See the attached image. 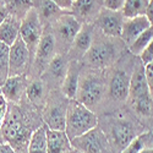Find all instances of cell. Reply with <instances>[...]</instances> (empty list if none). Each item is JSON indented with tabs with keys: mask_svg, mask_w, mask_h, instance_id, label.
<instances>
[{
	"mask_svg": "<svg viewBox=\"0 0 153 153\" xmlns=\"http://www.w3.org/2000/svg\"><path fill=\"white\" fill-rule=\"evenodd\" d=\"M124 1L125 0H103V5L105 9L120 11L124 5Z\"/></svg>",
	"mask_w": 153,
	"mask_h": 153,
	"instance_id": "1f68e13d",
	"label": "cell"
},
{
	"mask_svg": "<svg viewBox=\"0 0 153 153\" xmlns=\"http://www.w3.org/2000/svg\"><path fill=\"white\" fill-rule=\"evenodd\" d=\"M114 56V48L110 44L107 43H96L91 45V48L88 49V52L85 54L86 61L92 66L102 68L105 66L113 60Z\"/></svg>",
	"mask_w": 153,
	"mask_h": 153,
	"instance_id": "5bb4252c",
	"label": "cell"
},
{
	"mask_svg": "<svg viewBox=\"0 0 153 153\" xmlns=\"http://www.w3.org/2000/svg\"><path fill=\"white\" fill-rule=\"evenodd\" d=\"M0 94H1V85H0Z\"/></svg>",
	"mask_w": 153,
	"mask_h": 153,
	"instance_id": "ab89813d",
	"label": "cell"
},
{
	"mask_svg": "<svg viewBox=\"0 0 153 153\" xmlns=\"http://www.w3.org/2000/svg\"><path fill=\"white\" fill-rule=\"evenodd\" d=\"M54 49H55V38L52 33L44 32L39 39V43L37 45L36 49V69L44 71L48 66V64L50 60L53 59L54 54Z\"/></svg>",
	"mask_w": 153,
	"mask_h": 153,
	"instance_id": "30bf717a",
	"label": "cell"
},
{
	"mask_svg": "<svg viewBox=\"0 0 153 153\" xmlns=\"http://www.w3.org/2000/svg\"><path fill=\"white\" fill-rule=\"evenodd\" d=\"M130 77L123 70L114 72L110 81V97L114 100L123 102L129 97Z\"/></svg>",
	"mask_w": 153,
	"mask_h": 153,
	"instance_id": "2e32d148",
	"label": "cell"
},
{
	"mask_svg": "<svg viewBox=\"0 0 153 153\" xmlns=\"http://www.w3.org/2000/svg\"><path fill=\"white\" fill-rule=\"evenodd\" d=\"M104 86L99 77L93 75L86 76L83 80L79 82L77 93H76V100L90 108L97 104L103 96Z\"/></svg>",
	"mask_w": 153,
	"mask_h": 153,
	"instance_id": "8992f818",
	"label": "cell"
},
{
	"mask_svg": "<svg viewBox=\"0 0 153 153\" xmlns=\"http://www.w3.org/2000/svg\"><path fill=\"white\" fill-rule=\"evenodd\" d=\"M9 54L10 47L0 42V85H3L9 77Z\"/></svg>",
	"mask_w": 153,
	"mask_h": 153,
	"instance_id": "484cf974",
	"label": "cell"
},
{
	"mask_svg": "<svg viewBox=\"0 0 153 153\" xmlns=\"http://www.w3.org/2000/svg\"><path fill=\"white\" fill-rule=\"evenodd\" d=\"M140 153H153V148H143Z\"/></svg>",
	"mask_w": 153,
	"mask_h": 153,
	"instance_id": "f35d334b",
	"label": "cell"
},
{
	"mask_svg": "<svg viewBox=\"0 0 153 153\" xmlns=\"http://www.w3.org/2000/svg\"><path fill=\"white\" fill-rule=\"evenodd\" d=\"M30 58L28 47L19 36L16 41L10 45L9 54V76L21 75Z\"/></svg>",
	"mask_w": 153,
	"mask_h": 153,
	"instance_id": "ba28073f",
	"label": "cell"
},
{
	"mask_svg": "<svg viewBox=\"0 0 153 153\" xmlns=\"http://www.w3.org/2000/svg\"><path fill=\"white\" fill-rule=\"evenodd\" d=\"M145 75H146V80H147V83H148L151 98L153 99V62H151V64H148V65L145 66Z\"/></svg>",
	"mask_w": 153,
	"mask_h": 153,
	"instance_id": "4dcf8cb0",
	"label": "cell"
},
{
	"mask_svg": "<svg viewBox=\"0 0 153 153\" xmlns=\"http://www.w3.org/2000/svg\"><path fill=\"white\" fill-rule=\"evenodd\" d=\"M79 82H80V74H79V69H77V64L71 62V64H69L66 75L61 83V91L68 99L76 98Z\"/></svg>",
	"mask_w": 153,
	"mask_h": 153,
	"instance_id": "d6986e66",
	"label": "cell"
},
{
	"mask_svg": "<svg viewBox=\"0 0 153 153\" xmlns=\"http://www.w3.org/2000/svg\"><path fill=\"white\" fill-rule=\"evenodd\" d=\"M7 16H9V10L4 5H0V23H1Z\"/></svg>",
	"mask_w": 153,
	"mask_h": 153,
	"instance_id": "74e56055",
	"label": "cell"
},
{
	"mask_svg": "<svg viewBox=\"0 0 153 153\" xmlns=\"http://www.w3.org/2000/svg\"><path fill=\"white\" fill-rule=\"evenodd\" d=\"M153 39V26L148 27L146 31H143L136 39L129 45V50L134 55H138L143 52V49L148 45V43Z\"/></svg>",
	"mask_w": 153,
	"mask_h": 153,
	"instance_id": "d4e9b609",
	"label": "cell"
},
{
	"mask_svg": "<svg viewBox=\"0 0 153 153\" xmlns=\"http://www.w3.org/2000/svg\"><path fill=\"white\" fill-rule=\"evenodd\" d=\"M151 26H152L151 22L148 21V19L145 15L130 17V19H124L120 37L124 41V43L129 47L140 34Z\"/></svg>",
	"mask_w": 153,
	"mask_h": 153,
	"instance_id": "8fae6325",
	"label": "cell"
},
{
	"mask_svg": "<svg viewBox=\"0 0 153 153\" xmlns=\"http://www.w3.org/2000/svg\"><path fill=\"white\" fill-rule=\"evenodd\" d=\"M66 108H68V104L65 105L62 103H56V102L47 105L43 113V119L48 129L65 131Z\"/></svg>",
	"mask_w": 153,
	"mask_h": 153,
	"instance_id": "4fadbf2b",
	"label": "cell"
},
{
	"mask_svg": "<svg viewBox=\"0 0 153 153\" xmlns=\"http://www.w3.org/2000/svg\"><path fill=\"white\" fill-rule=\"evenodd\" d=\"M6 113H7V100L4 98L3 94H0V129H1V125L6 117Z\"/></svg>",
	"mask_w": 153,
	"mask_h": 153,
	"instance_id": "836d02e7",
	"label": "cell"
},
{
	"mask_svg": "<svg viewBox=\"0 0 153 153\" xmlns=\"http://www.w3.org/2000/svg\"><path fill=\"white\" fill-rule=\"evenodd\" d=\"M28 153H48L47 126H41L31 135L28 142Z\"/></svg>",
	"mask_w": 153,
	"mask_h": 153,
	"instance_id": "7402d4cb",
	"label": "cell"
},
{
	"mask_svg": "<svg viewBox=\"0 0 153 153\" xmlns=\"http://www.w3.org/2000/svg\"><path fill=\"white\" fill-rule=\"evenodd\" d=\"M127 98H130L132 107L138 114H141V115L149 114L152 98L145 75V66L142 64L135 68L130 77V88Z\"/></svg>",
	"mask_w": 153,
	"mask_h": 153,
	"instance_id": "7a4b0ae2",
	"label": "cell"
},
{
	"mask_svg": "<svg viewBox=\"0 0 153 153\" xmlns=\"http://www.w3.org/2000/svg\"><path fill=\"white\" fill-rule=\"evenodd\" d=\"M62 10L55 4L52 0H43L41 5V16L45 20H50L53 17H59L60 12Z\"/></svg>",
	"mask_w": 153,
	"mask_h": 153,
	"instance_id": "83f0119b",
	"label": "cell"
},
{
	"mask_svg": "<svg viewBox=\"0 0 153 153\" xmlns=\"http://www.w3.org/2000/svg\"><path fill=\"white\" fill-rule=\"evenodd\" d=\"M20 26H21V21H19L15 16L9 15L0 23V42H3L10 47L20 36Z\"/></svg>",
	"mask_w": 153,
	"mask_h": 153,
	"instance_id": "44dd1931",
	"label": "cell"
},
{
	"mask_svg": "<svg viewBox=\"0 0 153 153\" xmlns=\"http://www.w3.org/2000/svg\"><path fill=\"white\" fill-rule=\"evenodd\" d=\"M70 140L65 131L50 130L47 127V147L48 153H65L70 149Z\"/></svg>",
	"mask_w": 153,
	"mask_h": 153,
	"instance_id": "ac0fdd59",
	"label": "cell"
},
{
	"mask_svg": "<svg viewBox=\"0 0 153 153\" xmlns=\"http://www.w3.org/2000/svg\"><path fill=\"white\" fill-rule=\"evenodd\" d=\"M145 16L148 19V21L151 22V25L153 26V0H149V1H148L147 9H146V12H145Z\"/></svg>",
	"mask_w": 153,
	"mask_h": 153,
	"instance_id": "d590c367",
	"label": "cell"
},
{
	"mask_svg": "<svg viewBox=\"0 0 153 153\" xmlns=\"http://www.w3.org/2000/svg\"><path fill=\"white\" fill-rule=\"evenodd\" d=\"M42 34H43V30H42L39 14H38L37 10L31 7L25 14V17L21 21V26H20V37L28 47L30 53L31 50H33L36 53L37 45L39 43Z\"/></svg>",
	"mask_w": 153,
	"mask_h": 153,
	"instance_id": "277c9868",
	"label": "cell"
},
{
	"mask_svg": "<svg viewBox=\"0 0 153 153\" xmlns=\"http://www.w3.org/2000/svg\"><path fill=\"white\" fill-rule=\"evenodd\" d=\"M0 153H16V152L9 142H5V143H0Z\"/></svg>",
	"mask_w": 153,
	"mask_h": 153,
	"instance_id": "8d00e7d4",
	"label": "cell"
},
{
	"mask_svg": "<svg viewBox=\"0 0 153 153\" xmlns=\"http://www.w3.org/2000/svg\"><path fill=\"white\" fill-rule=\"evenodd\" d=\"M136 137V132L131 123L117 119L111 124V130H110V138L117 148H125L132 140Z\"/></svg>",
	"mask_w": 153,
	"mask_h": 153,
	"instance_id": "7c38bea8",
	"label": "cell"
},
{
	"mask_svg": "<svg viewBox=\"0 0 153 153\" xmlns=\"http://www.w3.org/2000/svg\"><path fill=\"white\" fill-rule=\"evenodd\" d=\"M3 127V136L6 141L14 147V146H20V147H26V142H30V134L26 130V127L23 126L20 114L16 111H11L9 118L4 119V123L1 125Z\"/></svg>",
	"mask_w": 153,
	"mask_h": 153,
	"instance_id": "5b68a950",
	"label": "cell"
},
{
	"mask_svg": "<svg viewBox=\"0 0 153 153\" xmlns=\"http://www.w3.org/2000/svg\"><path fill=\"white\" fill-rule=\"evenodd\" d=\"M11 4L14 7L25 10L27 12L32 7V0H11Z\"/></svg>",
	"mask_w": 153,
	"mask_h": 153,
	"instance_id": "d6a6232c",
	"label": "cell"
},
{
	"mask_svg": "<svg viewBox=\"0 0 153 153\" xmlns=\"http://www.w3.org/2000/svg\"><path fill=\"white\" fill-rule=\"evenodd\" d=\"M98 125V119L94 113L76 99H69L66 108L65 134L71 141Z\"/></svg>",
	"mask_w": 153,
	"mask_h": 153,
	"instance_id": "6da1fadb",
	"label": "cell"
},
{
	"mask_svg": "<svg viewBox=\"0 0 153 153\" xmlns=\"http://www.w3.org/2000/svg\"><path fill=\"white\" fill-rule=\"evenodd\" d=\"M70 143L82 153H109V140L98 126L79 137L72 138Z\"/></svg>",
	"mask_w": 153,
	"mask_h": 153,
	"instance_id": "3957f363",
	"label": "cell"
},
{
	"mask_svg": "<svg viewBox=\"0 0 153 153\" xmlns=\"http://www.w3.org/2000/svg\"><path fill=\"white\" fill-rule=\"evenodd\" d=\"M124 16L120 11L103 9L99 11L98 16L96 17V23L99 30L108 37H120Z\"/></svg>",
	"mask_w": 153,
	"mask_h": 153,
	"instance_id": "52a82bcc",
	"label": "cell"
},
{
	"mask_svg": "<svg viewBox=\"0 0 153 153\" xmlns=\"http://www.w3.org/2000/svg\"><path fill=\"white\" fill-rule=\"evenodd\" d=\"M52 1L55 3L61 10H70L74 4V0H52Z\"/></svg>",
	"mask_w": 153,
	"mask_h": 153,
	"instance_id": "e575fe53",
	"label": "cell"
},
{
	"mask_svg": "<svg viewBox=\"0 0 153 153\" xmlns=\"http://www.w3.org/2000/svg\"><path fill=\"white\" fill-rule=\"evenodd\" d=\"M26 90V79L22 75L9 76L1 85V94L9 102H20L23 91Z\"/></svg>",
	"mask_w": 153,
	"mask_h": 153,
	"instance_id": "9a60e30c",
	"label": "cell"
},
{
	"mask_svg": "<svg viewBox=\"0 0 153 153\" xmlns=\"http://www.w3.org/2000/svg\"><path fill=\"white\" fill-rule=\"evenodd\" d=\"M27 90V97L31 102L33 103H39V100L43 98V94H44V86H43V82L39 81V80H36V81H32L28 87L26 88Z\"/></svg>",
	"mask_w": 153,
	"mask_h": 153,
	"instance_id": "4316f807",
	"label": "cell"
},
{
	"mask_svg": "<svg viewBox=\"0 0 153 153\" xmlns=\"http://www.w3.org/2000/svg\"><path fill=\"white\" fill-rule=\"evenodd\" d=\"M149 0H125L120 10L125 19L145 15Z\"/></svg>",
	"mask_w": 153,
	"mask_h": 153,
	"instance_id": "603a6c76",
	"label": "cell"
},
{
	"mask_svg": "<svg viewBox=\"0 0 153 153\" xmlns=\"http://www.w3.org/2000/svg\"><path fill=\"white\" fill-rule=\"evenodd\" d=\"M93 43V30L90 25L82 23V27L72 41V52L76 56H85Z\"/></svg>",
	"mask_w": 153,
	"mask_h": 153,
	"instance_id": "e0dca14e",
	"label": "cell"
},
{
	"mask_svg": "<svg viewBox=\"0 0 153 153\" xmlns=\"http://www.w3.org/2000/svg\"><path fill=\"white\" fill-rule=\"evenodd\" d=\"M140 58H141V64L143 66H146V65H148V64L153 62V39L143 49V52L140 54Z\"/></svg>",
	"mask_w": 153,
	"mask_h": 153,
	"instance_id": "f546056e",
	"label": "cell"
},
{
	"mask_svg": "<svg viewBox=\"0 0 153 153\" xmlns=\"http://www.w3.org/2000/svg\"><path fill=\"white\" fill-rule=\"evenodd\" d=\"M68 68H69V64L66 62L65 58L60 54H55L53 59L50 60V62L48 64L45 70L53 77V80H59V79L64 80L66 71H68Z\"/></svg>",
	"mask_w": 153,
	"mask_h": 153,
	"instance_id": "cb8c5ba5",
	"label": "cell"
},
{
	"mask_svg": "<svg viewBox=\"0 0 153 153\" xmlns=\"http://www.w3.org/2000/svg\"><path fill=\"white\" fill-rule=\"evenodd\" d=\"M82 27L81 21L74 15H60L54 23L56 34L62 42L71 44Z\"/></svg>",
	"mask_w": 153,
	"mask_h": 153,
	"instance_id": "9c48e42d",
	"label": "cell"
},
{
	"mask_svg": "<svg viewBox=\"0 0 153 153\" xmlns=\"http://www.w3.org/2000/svg\"><path fill=\"white\" fill-rule=\"evenodd\" d=\"M148 138V135H141V136H136L132 141L127 145L125 148L121 149L120 153H140L143 148H146V141Z\"/></svg>",
	"mask_w": 153,
	"mask_h": 153,
	"instance_id": "f1b7e54d",
	"label": "cell"
},
{
	"mask_svg": "<svg viewBox=\"0 0 153 153\" xmlns=\"http://www.w3.org/2000/svg\"><path fill=\"white\" fill-rule=\"evenodd\" d=\"M71 10L74 11V16H76L79 20H88L98 16L100 6L98 0H74Z\"/></svg>",
	"mask_w": 153,
	"mask_h": 153,
	"instance_id": "ffe728a7",
	"label": "cell"
}]
</instances>
